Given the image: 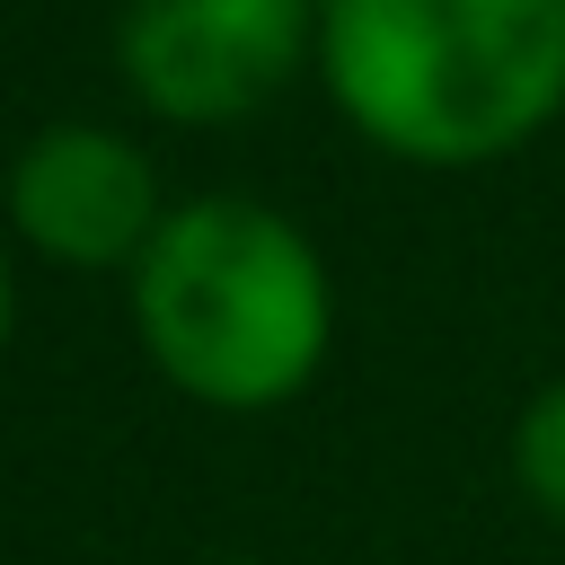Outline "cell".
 Masks as SVG:
<instances>
[{
    "instance_id": "6da1fadb",
    "label": "cell",
    "mask_w": 565,
    "mask_h": 565,
    "mask_svg": "<svg viewBox=\"0 0 565 565\" xmlns=\"http://www.w3.org/2000/svg\"><path fill=\"white\" fill-rule=\"evenodd\" d=\"M335 115L406 168H486L565 115V0H318Z\"/></svg>"
},
{
    "instance_id": "7a4b0ae2",
    "label": "cell",
    "mask_w": 565,
    "mask_h": 565,
    "mask_svg": "<svg viewBox=\"0 0 565 565\" xmlns=\"http://www.w3.org/2000/svg\"><path fill=\"white\" fill-rule=\"evenodd\" d=\"M132 335L177 397L212 415H274L335 344V282L300 221L247 194H203L141 247Z\"/></svg>"
},
{
    "instance_id": "3957f363",
    "label": "cell",
    "mask_w": 565,
    "mask_h": 565,
    "mask_svg": "<svg viewBox=\"0 0 565 565\" xmlns=\"http://www.w3.org/2000/svg\"><path fill=\"white\" fill-rule=\"evenodd\" d=\"M318 62V0H124L115 71L185 132L265 115Z\"/></svg>"
},
{
    "instance_id": "277c9868",
    "label": "cell",
    "mask_w": 565,
    "mask_h": 565,
    "mask_svg": "<svg viewBox=\"0 0 565 565\" xmlns=\"http://www.w3.org/2000/svg\"><path fill=\"white\" fill-rule=\"evenodd\" d=\"M9 230L26 256L62 274H132L159 221L177 212L159 194V168L115 124H44L9 159Z\"/></svg>"
},
{
    "instance_id": "5b68a950",
    "label": "cell",
    "mask_w": 565,
    "mask_h": 565,
    "mask_svg": "<svg viewBox=\"0 0 565 565\" xmlns=\"http://www.w3.org/2000/svg\"><path fill=\"white\" fill-rule=\"evenodd\" d=\"M512 486L530 494V512L565 530V371L539 380L530 406L512 415Z\"/></svg>"
},
{
    "instance_id": "8992f818",
    "label": "cell",
    "mask_w": 565,
    "mask_h": 565,
    "mask_svg": "<svg viewBox=\"0 0 565 565\" xmlns=\"http://www.w3.org/2000/svg\"><path fill=\"white\" fill-rule=\"evenodd\" d=\"M9 318H18V282H9V247H0V344H9Z\"/></svg>"
},
{
    "instance_id": "52a82bcc",
    "label": "cell",
    "mask_w": 565,
    "mask_h": 565,
    "mask_svg": "<svg viewBox=\"0 0 565 565\" xmlns=\"http://www.w3.org/2000/svg\"><path fill=\"white\" fill-rule=\"evenodd\" d=\"M238 565H247V556H238Z\"/></svg>"
}]
</instances>
